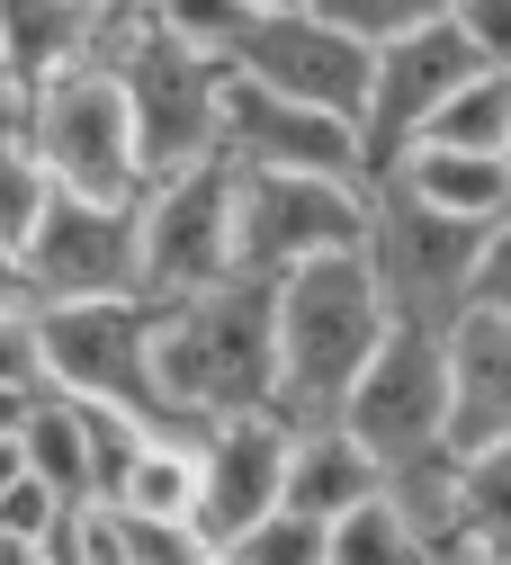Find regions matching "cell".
<instances>
[{
  "label": "cell",
  "instance_id": "28",
  "mask_svg": "<svg viewBox=\"0 0 511 565\" xmlns=\"http://www.w3.org/2000/svg\"><path fill=\"white\" fill-rule=\"evenodd\" d=\"M458 36L476 45V63H493V73H511V0H449Z\"/></svg>",
  "mask_w": 511,
  "mask_h": 565
},
{
  "label": "cell",
  "instance_id": "24",
  "mask_svg": "<svg viewBox=\"0 0 511 565\" xmlns=\"http://www.w3.org/2000/svg\"><path fill=\"white\" fill-rule=\"evenodd\" d=\"M413 556H422V547H413V521L395 512L386 484L332 521V565H413Z\"/></svg>",
  "mask_w": 511,
  "mask_h": 565
},
{
  "label": "cell",
  "instance_id": "33",
  "mask_svg": "<svg viewBox=\"0 0 511 565\" xmlns=\"http://www.w3.org/2000/svg\"><path fill=\"white\" fill-rule=\"evenodd\" d=\"M260 10H297V0H260Z\"/></svg>",
  "mask_w": 511,
  "mask_h": 565
},
{
  "label": "cell",
  "instance_id": "10",
  "mask_svg": "<svg viewBox=\"0 0 511 565\" xmlns=\"http://www.w3.org/2000/svg\"><path fill=\"white\" fill-rule=\"evenodd\" d=\"M19 278H28L36 306L143 288V216H135V198H82V189H63L45 206L36 243L19 252Z\"/></svg>",
  "mask_w": 511,
  "mask_h": 565
},
{
  "label": "cell",
  "instance_id": "14",
  "mask_svg": "<svg viewBox=\"0 0 511 565\" xmlns=\"http://www.w3.org/2000/svg\"><path fill=\"white\" fill-rule=\"evenodd\" d=\"M467 73H476V45L458 36V19H422V28L377 45V90H369V153H377V171L430 126V108H440Z\"/></svg>",
  "mask_w": 511,
  "mask_h": 565
},
{
  "label": "cell",
  "instance_id": "15",
  "mask_svg": "<svg viewBox=\"0 0 511 565\" xmlns=\"http://www.w3.org/2000/svg\"><path fill=\"white\" fill-rule=\"evenodd\" d=\"M449 377H458V449L511 440V306H467L449 323Z\"/></svg>",
  "mask_w": 511,
  "mask_h": 565
},
{
  "label": "cell",
  "instance_id": "29",
  "mask_svg": "<svg viewBox=\"0 0 511 565\" xmlns=\"http://www.w3.org/2000/svg\"><path fill=\"white\" fill-rule=\"evenodd\" d=\"M82 10H91V28H99V54H117L126 36H143V28H153V10H162V0H82Z\"/></svg>",
  "mask_w": 511,
  "mask_h": 565
},
{
  "label": "cell",
  "instance_id": "3",
  "mask_svg": "<svg viewBox=\"0 0 511 565\" xmlns=\"http://www.w3.org/2000/svg\"><path fill=\"white\" fill-rule=\"evenodd\" d=\"M485 234L476 216H449V206H430L395 180H377V206H369V269L386 288V315L395 323H430L449 332L467 306H476V269H485Z\"/></svg>",
  "mask_w": 511,
  "mask_h": 565
},
{
  "label": "cell",
  "instance_id": "7",
  "mask_svg": "<svg viewBox=\"0 0 511 565\" xmlns=\"http://www.w3.org/2000/svg\"><path fill=\"white\" fill-rule=\"evenodd\" d=\"M117 73H126V99H135V145H143V171H189L206 153H225V73L198 45H180L162 19L117 45Z\"/></svg>",
  "mask_w": 511,
  "mask_h": 565
},
{
  "label": "cell",
  "instance_id": "8",
  "mask_svg": "<svg viewBox=\"0 0 511 565\" xmlns=\"http://www.w3.org/2000/svg\"><path fill=\"white\" fill-rule=\"evenodd\" d=\"M341 422L369 440L386 467L422 458V449H458V377H449V332L430 323H395L377 341V360L359 369Z\"/></svg>",
  "mask_w": 511,
  "mask_h": 565
},
{
  "label": "cell",
  "instance_id": "5",
  "mask_svg": "<svg viewBox=\"0 0 511 565\" xmlns=\"http://www.w3.org/2000/svg\"><path fill=\"white\" fill-rule=\"evenodd\" d=\"M369 206H377V180L234 162V260H243V278H287L323 252H359L369 243Z\"/></svg>",
  "mask_w": 511,
  "mask_h": 565
},
{
  "label": "cell",
  "instance_id": "19",
  "mask_svg": "<svg viewBox=\"0 0 511 565\" xmlns=\"http://www.w3.org/2000/svg\"><path fill=\"white\" fill-rule=\"evenodd\" d=\"M19 440H28V467H36L45 484H63L72 503H99V431H91V404H82V395L45 386L36 413L19 422Z\"/></svg>",
  "mask_w": 511,
  "mask_h": 565
},
{
  "label": "cell",
  "instance_id": "9",
  "mask_svg": "<svg viewBox=\"0 0 511 565\" xmlns=\"http://www.w3.org/2000/svg\"><path fill=\"white\" fill-rule=\"evenodd\" d=\"M135 216H143V297L171 306V297H206L225 278H243V260H234V162L225 153L162 171L135 198Z\"/></svg>",
  "mask_w": 511,
  "mask_h": 565
},
{
  "label": "cell",
  "instance_id": "11",
  "mask_svg": "<svg viewBox=\"0 0 511 565\" xmlns=\"http://www.w3.org/2000/svg\"><path fill=\"white\" fill-rule=\"evenodd\" d=\"M225 162L243 171H332V180H377L369 153V126L315 108V99H287L269 82H252L243 63L225 73Z\"/></svg>",
  "mask_w": 511,
  "mask_h": 565
},
{
  "label": "cell",
  "instance_id": "13",
  "mask_svg": "<svg viewBox=\"0 0 511 565\" xmlns=\"http://www.w3.org/2000/svg\"><path fill=\"white\" fill-rule=\"evenodd\" d=\"M287 449H297V422H287L278 404L260 413H225V422H206V493H198V539L206 556L225 565L234 539L287 503Z\"/></svg>",
  "mask_w": 511,
  "mask_h": 565
},
{
  "label": "cell",
  "instance_id": "27",
  "mask_svg": "<svg viewBox=\"0 0 511 565\" xmlns=\"http://www.w3.org/2000/svg\"><path fill=\"white\" fill-rule=\"evenodd\" d=\"M315 10H332L341 28H359L369 45H386V36L422 28V19H449V0H315Z\"/></svg>",
  "mask_w": 511,
  "mask_h": 565
},
{
  "label": "cell",
  "instance_id": "2",
  "mask_svg": "<svg viewBox=\"0 0 511 565\" xmlns=\"http://www.w3.org/2000/svg\"><path fill=\"white\" fill-rule=\"evenodd\" d=\"M162 404L180 431L278 404V288L269 278H225L206 297L162 306Z\"/></svg>",
  "mask_w": 511,
  "mask_h": 565
},
{
  "label": "cell",
  "instance_id": "30",
  "mask_svg": "<svg viewBox=\"0 0 511 565\" xmlns=\"http://www.w3.org/2000/svg\"><path fill=\"white\" fill-rule=\"evenodd\" d=\"M476 297L485 306H511V206L493 216V234H485V269H476Z\"/></svg>",
  "mask_w": 511,
  "mask_h": 565
},
{
  "label": "cell",
  "instance_id": "32",
  "mask_svg": "<svg viewBox=\"0 0 511 565\" xmlns=\"http://www.w3.org/2000/svg\"><path fill=\"white\" fill-rule=\"evenodd\" d=\"M28 288V278H19V260H0V297H19Z\"/></svg>",
  "mask_w": 511,
  "mask_h": 565
},
{
  "label": "cell",
  "instance_id": "21",
  "mask_svg": "<svg viewBox=\"0 0 511 565\" xmlns=\"http://www.w3.org/2000/svg\"><path fill=\"white\" fill-rule=\"evenodd\" d=\"M54 198H63V180L36 153V135H28V99H10V108H0V252H10V260L36 243Z\"/></svg>",
  "mask_w": 511,
  "mask_h": 565
},
{
  "label": "cell",
  "instance_id": "12",
  "mask_svg": "<svg viewBox=\"0 0 511 565\" xmlns=\"http://www.w3.org/2000/svg\"><path fill=\"white\" fill-rule=\"evenodd\" d=\"M243 73L287 90V99H315V108H341L369 126V90H377V45L341 28L332 10H315V0H297V10H260V28L243 36Z\"/></svg>",
  "mask_w": 511,
  "mask_h": 565
},
{
  "label": "cell",
  "instance_id": "6",
  "mask_svg": "<svg viewBox=\"0 0 511 565\" xmlns=\"http://www.w3.org/2000/svg\"><path fill=\"white\" fill-rule=\"evenodd\" d=\"M45 350H54V386L63 395H91V404H126L143 422L180 431L171 404H162V297H72L45 306Z\"/></svg>",
  "mask_w": 511,
  "mask_h": 565
},
{
  "label": "cell",
  "instance_id": "18",
  "mask_svg": "<svg viewBox=\"0 0 511 565\" xmlns=\"http://www.w3.org/2000/svg\"><path fill=\"white\" fill-rule=\"evenodd\" d=\"M0 45H10V73L19 90L72 73V63H91L99 54V28L82 0H0Z\"/></svg>",
  "mask_w": 511,
  "mask_h": 565
},
{
  "label": "cell",
  "instance_id": "31",
  "mask_svg": "<svg viewBox=\"0 0 511 565\" xmlns=\"http://www.w3.org/2000/svg\"><path fill=\"white\" fill-rule=\"evenodd\" d=\"M28 413H36V395H28V386H0V431H19Z\"/></svg>",
  "mask_w": 511,
  "mask_h": 565
},
{
  "label": "cell",
  "instance_id": "23",
  "mask_svg": "<svg viewBox=\"0 0 511 565\" xmlns=\"http://www.w3.org/2000/svg\"><path fill=\"white\" fill-rule=\"evenodd\" d=\"M413 145H467V153H511V73H493V63H476V73L430 108V126L413 135Z\"/></svg>",
  "mask_w": 511,
  "mask_h": 565
},
{
  "label": "cell",
  "instance_id": "17",
  "mask_svg": "<svg viewBox=\"0 0 511 565\" xmlns=\"http://www.w3.org/2000/svg\"><path fill=\"white\" fill-rule=\"evenodd\" d=\"M377 180L449 206V216H476V225H493L511 206V153H467V145H404Z\"/></svg>",
  "mask_w": 511,
  "mask_h": 565
},
{
  "label": "cell",
  "instance_id": "25",
  "mask_svg": "<svg viewBox=\"0 0 511 565\" xmlns=\"http://www.w3.org/2000/svg\"><path fill=\"white\" fill-rule=\"evenodd\" d=\"M225 565H332V521H315V512H297V503H278V512H260V521L234 539Z\"/></svg>",
  "mask_w": 511,
  "mask_h": 565
},
{
  "label": "cell",
  "instance_id": "20",
  "mask_svg": "<svg viewBox=\"0 0 511 565\" xmlns=\"http://www.w3.org/2000/svg\"><path fill=\"white\" fill-rule=\"evenodd\" d=\"M386 493H395V512L413 521V547H422V556H467V512H458V449L395 458V467H386Z\"/></svg>",
  "mask_w": 511,
  "mask_h": 565
},
{
  "label": "cell",
  "instance_id": "16",
  "mask_svg": "<svg viewBox=\"0 0 511 565\" xmlns=\"http://www.w3.org/2000/svg\"><path fill=\"white\" fill-rule=\"evenodd\" d=\"M386 484V458L350 431V422H297V449H287V503L315 512V521H341L350 503H369Z\"/></svg>",
  "mask_w": 511,
  "mask_h": 565
},
{
  "label": "cell",
  "instance_id": "26",
  "mask_svg": "<svg viewBox=\"0 0 511 565\" xmlns=\"http://www.w3.org/2000/svg\"><path fill=\"white\" fill-rule=\"evenodd\" d=\"M153 19H162L180 45H198V54H215V63H234L243 36L260 28V0H162Z\"/></svg>",
  "mask_w": 511,
  "mask_h": 565
},
{
  "label": "cell",
  "instance_id": "1",
  "mask_svg": "<svg viewBox=\"0 0 511 565\" xmlns=\"http://www.w3.org/2000/svg\"><path fill=\"white\" fill-rule=\"evenodd\" d=\"M278 288V413L287 422H332L359 386V369L377 360V341L395 332L386 288L369 252H323L306 269L269 278Z\"/></svg>",
  "mask_w": 511,
  "mask_h": 565
},
{
  "label": "cell",
  "instance_id": "4",
  "mask_svg": "<svg viewBox=\"0 0 511 565\" xmlns=\"http://www.w3.org/2000/svg\"><path fill=\"white\" fill-rule=\"evenodd\" d=\"M28 135H36V153L54 162V180L82 189V198H143L153 189L117 54H91V63H72V73L36 82L28 90Z\"/></svg>",
  "mask_w": 511,
  "mask_h": 565
},
{
  "label": "cell",
  "instance_id": "22",
  "mask_svg": "<svg viewBox=\"0 0 511 565\" xmlns=\"http://www.w3.org/2000/svg\"><path fill=\"white\" fill-rule=\"evenodd\" d=\"M458 512H467V556L511 565V440L458 449Z\"/></svg>",
  "mask_w": 511,
  "mask_h": 565
}]
</instances>
